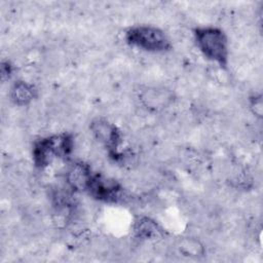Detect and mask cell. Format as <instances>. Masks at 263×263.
<instances>
[{
    "mask_svg": "<svg viewBox=\"0 0 263 263\" xmlns=\"http://www.w3.org/2000/svg\"><path fill=\"white\" fill-rule=\"evenodd\" d=\"M75 137L70 132H59L42 136L33 141L32 162L37 170H44L58 159H69L76 150Z\"/></svg>",
    "mask_w": 263,
    "mask_h": 263,
    "instance_id": "6da1fadb",
    "label": "cell"
},
{
    "mask_svg": "<svg viewBox=\"0 0 263 263\" xmlns=\"http://www.w3.org/2000/svg\"><path fill=\"white\" fill-rule=\"evenodd\" d=\"M195 47L208 61L226 70L230 61V41L228 35L213 25L196 26L192 30Z\"/></svg>",
    "mask_w": 263,
    "mask_h": 263,
    "instance_id": "7a4b0ae2",
    "label": "cell"
},
{
    "mask_svg": "<svg viewBox=\"0 0 263 263\" xmlns=\"http://www.w3.org/2000/svg\"><path fill=\"white\" fill-rule=\"evenodd\" d=\"M124 40L129 47L150 54H164L173 48L170 35L149 24L130 26L124 33Z\"/></svg>",
    "mask_w": 263,
    "mask_h": 263,
    "instance_id": "3957f363",
    "label": "cell"
},
{
    "mask_svg": "<svg viewBox=\"0 0 263 263\" xmlns=\"http://www.w3.org/2000/svg\"><path fill=\"white\" fill-rule=\"evenodd\" d=\"M88 129L95 143L106 150L111 160L118 162L122 152L119 148L123 142V134L117 124L101 115L90 120Z\"/></svg>",
    "mask_w": 263,
    "mask_h": 263,
    "instance_id": "277c9868",
    "label": "cell"
},
{
    "mask_svg": "<svg viewBox=\"0 0 263 263\" xmlns=\"http://www.w3.org/2000/svg\"><path fill=\"white\" fill-rule=\"evenodd\" d=\"M139 105L148 112L162 113L168 110L176 102L175 91L163 84L144 85L138 90Z\"/></svg>",
    "mask_w": 263,
    "mask_h": 263,
    "instance_id": "5b68a950",
    "label": "cell"
},
{
    "mask_svg": "<svg viewBox=\"0 0 263 263\" xmlns=\"http://www.w3.org/2000/svg\"><path fill=\"white\" fill-rule=\"evenodd\" d=\"M91 164L83 159L70 162L65 171V185L74 193L86 192L93 176Z\"/></svg>",
    "mask_w": 263,
    "mask_h": 263,
    "instance_id": "8992f818",
    "label": "cell"
},
{
    "mask_svg": "<svg viewBox=\"0 0 263 263\" xmlns=\"http://www.w3.org/2000/svg\"><path fill=\"white\" fill-rule=\"evenodd\" d=\"M39 88L34 82L18 79L12 82L8 88L9 103L17 108H28L39 98Z\"/></svg>",
    "mask_w": 263,
    "mask_h": 263,
    "instance_id": "52a82bcc",
    "label": "cell"
},
{
    "mask_svg": "<svg viewBox=\"0 0 263 263\" xmlns=\"http://www.w3.org/2000/svg\"><path fill=\"white\" fill-rule=\"evenodd\" d=\"M173 250L183 257L196 260L203 258L206 254L203 239L191 233L178 238L173 243Z\"/></svg>",
    "mask_w": 263,
    "mask_h": 263,
    "instance_id": "ba28073f",
    "label": "cell"
},
{
    "mask_svg": "<svg viewBox=\"0 0 263 263\" xmlns=\"http://www.w3.org/2000/svg\"><path fill=\"white\" fill-rule=\"evenodd\" d=\"M247 107L249 112L255 117V119L261 120L263 115V101L262 95L259 92L252 93L247 99Z\"/></svg>",
    "mask_w": 263,
    "mask_h": 263,
    "instance_id": "9c48e42d",
    "label": "cell"
}]
</instances>
